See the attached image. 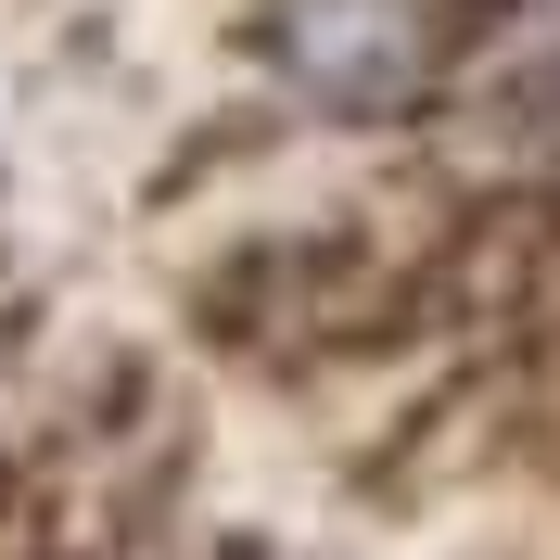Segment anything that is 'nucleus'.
Here are the masks:
<instances>
[{
  "mask_svg": "<svg viewBox=\"0 0 560 560\" xmlns=\"http://www.w3.org/2000/svg\"><path fill=\"white\" fill-rule=\"evenodd\" d=\"M280 65L306 77V103L383 115L420 90V0H280Z\"/></svg>",
  "mask_w": 560,
  "mask_h": 560,
  "instance_id": "obj_1",
  "label": "nucleus"
}]
</instances>
